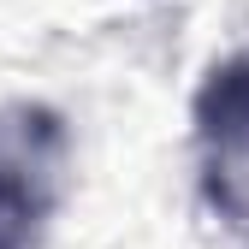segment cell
<instances>
[{"instance_id": "1", "label": "cell", "mask_w": 249, "mask_h": 249, "mask_svg": "<svg viewBox=\"0 0 249 249\" xmlns=\"http://www.w3.org/2000/svg\"><path fill=\"white\" fill-rule=\"evenodd\" d=\"M66 184V119L42 101L0 107V249H36Z\"/></svg>"}, {"instance_id": "2", "label": "cell", "mask_w": 249, "mask_h": 249, "mask_svg": "<svg viewBox=\"0 0 249 249\" xmlns=\"http://www.w3.org/2000/svg\"><path fill=\"white\" fill-rule=\"evenodd\" d=\"M190 124H196L202 154L220 172L249 166V53L220 59V66L202 77L196 101H190Z\"/></svg>"}]
</instances>
